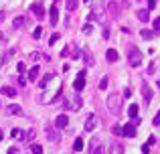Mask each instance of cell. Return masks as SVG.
<instances>
[{"mask_svg":"<svg viewBox=\"0 0 160 154\" xmlns=\"http://www.w3.org/2000/svg\"><path fill=\"white\" fill-rule=\"evenodd\" d=\"M67 8H69V10H75V8H77V0H67Z\"/></svg>","mask_w":160,"mask_h":154,"instance_id":"cell-29","label":"cell"},{"mask_svg":"<svg viewBox=\"0 0 160 154\" xmlns=\"http://www.w3.org/2000/svg\"><path fill=\"white\" fill-rule=\"evenodd\" d=\"M152 24H154V32H158V31H160V16L152 20Z\"/></svg>","mask_w":160,"mask_h":154,"instance_id":"cell-31","label":"cell"},{"mask_svg":"<svg viewBox=\"0 0 160 154\" xmlns=\"http://www.w3.org/2000/svg\"><path fill=\"white\" fill-rule=\"evenodd\" d=\"M2 18H4V14H2V12H0V20H2Z\"/></svg>","mask_w":160,"mask_h":154,"instance_id":"cell-48","label":"cell"},{"mask_svg":"<svg viewBox=\"0 0 160 154\" xmlns=\"http://www.w3.org/2000/svg\"><path fill=\"white\" fill-rule=\"evenodd\" d=\"M91 154H103V146L98 142V140H91Z\"/></svg>","mask_w":160,"mask_h":154,"instance_id":"cell-11","label":"cell"},{"mask_svg":"<svg viewBox=\"0 0 160 154\" xmlns=\"http://www.w3.org/2000/svg\"><path fill=\"white\" fill-rule=\"evenodd\" d=\"M154 126H160V112L156 114V118H154Z\"/></svg>","mask_w":160,"mask_h":154,"instance_id":"cell-37","label":"cell"},{"mask_svg":"<svg viewBox=\"0 0 160 154\" xmlns=\"http://www.w3.org/2000/svg\"><path fill=\"white\" fill-rule=\"evenodd\" d=\"M39 71H41V69H39V65H35V67H32L31 71H28V79H31V81H35V79L39 77Z\"/></svg>","mask_w":160,"mask_h":154,"instance_id":"cell-20","label":"cell"},{"mask_svg":"<svg viewBox=\"0 0 160 154\" xmlns=\"http://www.w3.org/2000/svg\"><path fill=\"white\" fill-rule=\"evenodd\" d=\"M22 138L27 140V142H31V140L35 138V130H28V132H27V136H22Z\"/></svg>","mask_w":160,"mask_h":154,"instance_id":"cell-30","label":"cell"},{"mask_svg":"<svg viewBox=\"0 0 160 154\" xmlns=\"http://www.w3.org/2000/svg\"><path fill=\"white\" fill-rule=\"evenodd\" d=\"M81 95H79V93H75L73 95V97H67L65 99V107H67V110H71V112H75V110H79V107H81Z\"/></svg>","mask_w":160,"mask_h":154,"instance_id":"cell-3","label":"cell"},{"mask_svg":"<svg viewBox=\"0 0 160 154\" xmlns=\"http://www.w3.org/2000/svg\"><path fill=\"white\" fill-rule=\"evenodd\" d=\"M124 95H126V97H132V89H130V87H128V89L124 91Z\"/></svg>","mask_w":160,"mask_h":154,"instance_id":"cell-40","label":"cell"},{"mask_svg":"<svg viewBox=\"0 0 160 154\" xmlns=\"http://www.w3.org/2000/svg\"><path fill=\"white\" fill-rule=\"evenodd\" d=\"M103 39H109V28H103Z\"/></svg>","mask_w":160,"mask_h":154,"instance_id":"cell-43","label":"cell"},{"mask_svg":"<svg viewBox=\"0 0 160 154\" xmlns=\"http://www.w3.org/2000/svg\"><path fill=\"white\" fill-rule=\"evenodd\" d=\"M73 150H75V152H81V150H83V140H81V138H77V140L73 142Z\"/></svg>","mask_w":160,"mask_h":154,"instance_id":"cell-23","label":"cell"},{"mask_svg":"<svg viewBox=\"0 0 160 154\" xmlns=\"http://www.w3.org/2000/svg\"><path fill=\"white\" fill-rule=\"evenodd\" d=\"M67 124H69L67 114H59L57 120H55V128H57V130H63V128H67Z\"/></svg>","mask_w":160,"mask_h":154,"instance_id":"cell-6","label":"cell"},{"mask_svg":"<svg viewBox=\"0 0 160 154\" xmlns=\"http://www.w3.org/2000/svg\"><path fill=\"white\" fill-rule=\"evenodd\" d=\"M148 8H156V0H148Z\"/></svg>","mask_w":160,"mask_h":154,"instance_id":"cell-38","label":"cell"},{"mask_svg":"<svg viewBox=\"0 0 160 154\" xmlns=\"http://www.w3.org/2000/svg\"><path fill=\"white\" fill-rule=\"evenodd\" d=\"M95 124H98L95 116H93V114H89V116H87V120H85V132H93Z\"/></svg>","mask_w":160,"mask_h":154,"instance_id":"cell-8","label":"cell"},{"mask_svg":"<svg viewBox=\"0 0 160 154\" xmlns=\"http://www.w3.org/2000/svg\"><path fill=\"white\" fill-rule=\"evenodd\" d=\"M128 63L130 67H138L142 63V51L134 45H128Z\"/></svg>","mask_w":160,"mask_h":154,"instance_id":"cell-1","label":"cell"},{"mask_svg":"<svg viewBox=\"0 0 160 154\" xmlns=\"http://www.w3.org/2000/svg\"><path fill=\"white\" fill-rule=\"evenodd\" d=\"M140 35L144 37V39H152V37L156 35V32H154V31H150V28H142V31H140Z\"/></svg>","mask_w":160,"mask_h":154,"instance_id":"cell-21","label":"cell"},{"mask_svg":"<svg viewBox=\"0 0 160 154\" xmlns=\"http://www.w3.org/2000/svg\"><path fill=\"white\" fill-rule=\"evenodd\" d=\"M130 118H132V120L138 118V106H136V103H130Z\"/></svg>","mask_w":160,"mask_h":154,"instance_id":"cell-22","label":"cell"},{"mask_svg":"<svg viewBox=\"0 0 160 154\" xmlns=\"http://www.w3.org/2000/svg\"><path fill=\"white\" fill-rule=\"evenodd\" d=\"M85 87V71H81L77 75V79H75V83H73V89H75V93H79V91Z\"/></svg>","mask_w":160,"mask_h":154,"instance_id":"cell-4","label":"cell"},{"mask_svg":"<svg viewBox=\"0 0 160 154\" xmlns=\"http://www.w3.org/2000/svg\"><path fill=\"white\" fill-rule=\"evenodd\" d=\"M142 95H144V102H146V106H148V103L152 102V89H150V85L142 87Z\"/></svg>","mask_w":160,"mask_h":154,"instance_id":"cell-9","label":"cell"},{"mask_svg":"<svg viewBox=\"0 0 160 154\" xmlns=\"http://www.w3.org/2000/svg\"><path fill=\"white\" fill-rule=\"evenodd\" d=\"M83 32H85V35H87V32H91V24H85V27H83Z\"/></svg>","mask_w":160,"mask_h":154,"instance_id":"cell-39","label":"cell"},{"mask_svg":"<svg viewBox=\"0 0 160 154\" xmlns=\"http://www.w3.org/2000/svg\"><path fill=\"white\" fill-rule=\"evenodd\" d=\"M136 16L142 20V22H148V20H150V12H148V10H138Z\"/></svg>","mask_w":160,"mask_h":154,"instance_id":"cell-18","label":"cell"},{"mask_svg":"<svg viewBox=\"0 0 160 154\" xmlns=\"http://www.w3.org/2000/svg\"><path fill=\"white\" fill-rule=\"evenodd\" d=\"M51 79H53V73H49V75H45L43 79H41V83H39V87H45V85H47V83H49V81H51Z\"/></svg>","mask_w":160,"mask_h":154,"instance_id":"cell-25","label":"cell"},{"mask_svg":"<svg viewBox=\"0 0 160 154\" xmlns=\"http://www.w3.org/2000/svg\"><path fill=\"white\" fill-rule=\"evenodd\" d=\"M41 35H43V28L37 27V28H35V32H32V37H35V39H41Z\"/></svg>","mask_w":160,"mask_h":154,"instance_id":"cell-32","label":"cell"},{"mask_svg":"<svg viewBox=\"0 0 160 154\" xmlns=\"http://www.w3.org/2000/svg\"><path fill=\"white\" fill-rule=\"evenodd\" d=\"M83 2H87V0H83Z\"/></svg>","mask_w":160,"mask_h":154,"instance_id":"cell-50","label":"cell"},{"mask_svg":"<svg viewBox=\"0 0 160 154\" xmlns=\"http://www.w3.org/2000/svg\"><path fill=\"white\" fill-rule=\"evenodd\" d=\"M108 107H109V112H112L113 116H118L122 112V95L120 93H112L108 97Z\"/></svg>","mask_w":160,"mask_h":154,"instance_id":"cell-2","label":"cell"},{"mask_svg":"<svg viewBox=\"0 0 160 154\" xmlns=\"http://www.w3.org/2000/svg\"><path fill=\"white\" fill-rule=\"evenodd\" d=\"M122 136H126V138H136V126H134V124L122 126Z\"/></svg>","mask_w":160,"mask_h":154,"instance_id":"cell-5","label":"cell"},{"mask_svg":"<svg viewBox=\"0 0 160 154\" xmlns=\"http://www.w3.org/2000/svg\"><path fill=\"white\" fill-rule=\"evenodd\" d=\"M154 142H156V138H154V136H150V138H148V146H152Z\"/></svg>","mask_w":160,"mask_h":154,"instance_id":"cell-42","label":"cell"},{"mask_svg":"<svg viewBox=\"0 0 160 154\" xmlns=\"http://www.w3.org/2000/svg\"><path fill=\"white\" fill-rule=\"evenodd\" d=\"M16 69H18V73H24V69H27V67H24V63H18V65H16Z\"/></svg>","mask_w":160,"mask_h":154,"instance_id":"cell-35","label":"cell"},{"mask_svg":"<svg viewBox=\"0 0 160 154\" xmlns=\"http://www.w3.org/2000/svg\"><path fill=\"white\" fill-rule=\"evenodd\" d=\"M0 41H4V35H2V31H0Z\"/></svg>","mask_w":160,"mask_h":154,"instance_id":"cell-47","label":"cell"},{"mask_svg":"<svg viewBox=\"0 0 160 154\" xmlns=\"http://www.w3.org/2000/svg\"><path fill=\"white\" fill-rule=\"evenodd\" d=\"M61 55H63V57H67V55H69V47H65V49H63V51H61Z\"/></svg>","mask_w":160,"mask_h":154,"instance_id":"cell-41","label":"cell"},{"mask_svg":"<svg viewBox=\"0 0 160 154\" xmlns=\"http://www.w3.org/2000/svg\"><path fill=\"white\" fill-rule=\"evenodd\" d=\"M8 114H12V116H18V114H22V107L18 106V103H10V106H8Z\"/></svg>","mask_w":160,"mask_h":154,"instance_id":"cell-15","label":"cell"},{"mask_svg":"<svg viewBox=\"0 0 160 154\" xmlns=\"http://www.w3.org/2000/svg\"><path fill=\"white\" fill-rule=\"evenodd\" d=\"M148 73H150V75L154 73V63H150V65H148Z\"/></svg>","mask_w":160,"mask_h":154,"instance_id":"cell-44","label":"cell"},{"mask_svg":"<svg viewBox=\"0 0 160 154\" xmlns=\"http://www.w3.org/2000/svg\"><path fill=\"white\" fill-rule=\"evenodd\" d=\"M142 154H150V146H148V144H144V146H142Z\"/></svg>","mask_w":160,"mask_h":154,"instance_id":"cell-36","label":"cell"},{"mask_svg":"<svg viewBox=\"0 0 160 154\" xmlns=\"http://www.w3.org/2000/svg\"><path fill=\"white\" fill-rule=\"evenodd\" d=\"M106 59L109 61V63H116V61L120 59V55H118V51H116V49H108V53H106Z\"/></svg>","mask_w":160,"mask_h":154,"instance_id":"cell-10","label":"cell"},{"mask_svg":"<svg viewBox=\"0 0 160 154\" xmlns=\"http://www.w3.org/2000/svg\"><path fill=\"white\" fill-rule=\"evenodd\" d=\"M81 55H83V59H85V63H87V65H93V57H91V53L87 51V49H83Z\"/></svg>","mask_w":160,"mask_h":154,"instance_id":"cell-19","label":"cell"},{"mask_svg":"<svg viewBox=\"0 0 160 154\" xmlns=\"http://www.w3.org/2000/svg\"><path fill=\"white\" fill-rule=\"evenodd\" d=\"M16 152H18L16 148H8V152H6V154H16Z\"/></svg>","mask_w":160,"mask_h":154,"instance_id":"cell-45","label":"cell"},{"mask_svg":"<svg viewBox=\"0 0 160 154\" xmlns=\"http://www.w3.org/2000/svg\"><path fill=\"white\" fill-rule=\"evenodd\" d=\"M31 152L32 154H43V146H39V144H31Z\"/></svg>","mask_w":160,"mask_h":154,"instance_id":"cell-26","label":"cell"},{"mask_svg":"<svg viewBox=\"0 0 160 154\" xmlns=\"http://www.w3.org/2000/svg\"><path fill=\"white\" fill-rule=\"evenodd\" d=\"M158 87H160V79H158Z\"/></svg>","mask_w":160,"mask_h":154,"instance_id":"cell-49","label":"cell"},{"mask_svg":"<svg viewBox=\"0 0 160 154\" xmlns=\"http://www.w3.org/2000/svg\"><path fill=\"white\" fill-rule=\"evenodd\" d=\"M57 22H59V8L51 6V10H49V24H53V27H57Z\"/></svg>","mask_w":160,"mask_h":154,"instance_id":"cell-7","label":"cell"},{"mask_svg":"<svg viewBox=\"0 0 160 154\" xmlns=\"http://www.w3.org/2000/svg\"><path fill=\"white\" fill-rule=\"evenodd\" d=\"M59 39H61V37H59L57 32H55V35H51V39H49V45H55V43H57Z\"/></svg>","mask_w":160,"mask_h":154,"instance_id":"cell-34","label":"cell"},{"mask_svg":"<svg viewBox=\"0 0 160 154\" xmlns=\"http://www.w3.org/2000/svg\"><path fill=\"white\" fill-rule=\"evenodd\" d=\"M24 22H27V16L20 14V16H16V18L12 20V27H14V28H22V27H24Z\"/></svg>","mask_w":160,"mask_h":154,"instance_id":"cell-14","label":"cell"},{"mask_svg":"<svg viewBox=\"0 0 160 154\" xmlns=\"http://www.w3.org/2000/svg\"><path fill=\"white\" fill-rule=\"evenodd\" d=\"M0 91H2L6 97H16V89L14 87H0Z\"/></svg>","mask_w":160,"mask_h":154,"instance_id":"cell-16","label":"cell"},{"mask_svg":"<svg viewBox=\"0 0 160 154\" xmlns=\"http://www.w3.org/2000/svg\"><path fill=\"white\" fill-rule=\"evenodd\" d=\"M109 12H112L113 16H118V14H120V8H118V4H116V2H113V4H109Z\"/></svg>","mask_w":160,"mask_h":154,"instance_id":"cell-27","label":"cell"},{"mask_svg":"<svg viewBox=\"0 0 160 154\" xmlns=\"http://www.w3.org/2000/svg\"><path fill=\"white\" fill-rule=\"evenodd\" d=\"M112 134H116V136H122V126L113 124V128H112Z\"/></svg>","mask_w":160,"mask_h":154,"instance_id":"cell-28","label":"cell"},{"mask_svg":"<svg viewBox=\"0 0 160 154\" xmlns=\"http://www.w3.org/2000/svg\"><path fill=\"white\" fill-rule=\"evenodd\" d=\"M10 136H12L14 140H20V138H22V130H20V128H14V130L10 132Z\"/></svg>","mask_w":160,"mask_h":154,"instance_id":"cell-24","label":"cell"},{"mask_svg":"<svg viewBox=\"0 0 160 154\" xmlns=\"http://www.w3.org/2000/svg\"><path fill=\"white\" fill-rule=\"evenodd\" d=\"M2 138H4V134H2V130H0V142H2Z\"/></svg>","mask_w":160,"mask_h":154,"instance_id":"cell-46","label":"cell"},{"mask_svg":"<svg viewBox=\"0 0 160 154\" xmlns=\"http://www.w3.org/2000/svg\"><path fill=\"white\" fill-rule=\"evenodd\" d=\"M47 138L53 140V142H57V140H59V134H57V130H55V128H49L47 126Z\"/></svg>","mask_w":160,"mask_h":154,"instance_id":"cell-17","label":"cell"},{"mask_svg":"<svg viewBox=\"0 0 160 154\" xmlns=\"http://www.w3.org/2000/svg\"><path fill=\"white\" fill-rule=\"evenodd\" d=\"M99 89H108V77H102V81H99Z\"/></svg>","mask_w":160,"mask_h":154,"instance_id":"cell-33","label":"cell"},{"mask_svg":"<svg viewBox=\"0 0 160 154\" xmlns=\"http://www.w3.org/2000/svg\"><path fill=\"white\" fill-rule=\"evenodd\" d=\"M108 154H124V146H122L120 142H113L112 146H109V152Z\"/></svg>","mask_w":160,"mask_h":154,"instance_id":"cell-12","label":"cell"},{"mask_svg":"<svg viewBox=\"0 0 160 154\" xmlns=\"http://www.w3.org/2000/svg\"><path fill=\"white\" fill-rule=\"evenodd\" d=\"M32 12H35V16L39 20H43V16H45V8L41 6V4H32Z\"/></svg>","mask_w":160,"mask_h":154,"instance_id":"cell-13","label":"cell"}]
</instances>
